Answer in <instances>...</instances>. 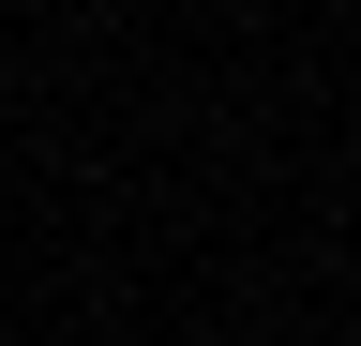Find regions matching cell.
Instances as JSON below:
<instances>
[]
</instances>
